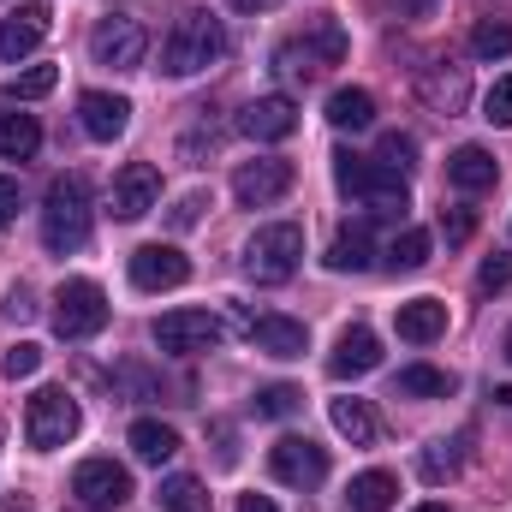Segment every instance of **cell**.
Wrapping results in <instances>:
<instances>
[{
    "label": "cell",
    "instance_id": "cell-1",
    "mask_svg": "<svg viewBox=\"0 0 512 512\" xmlns=\"http://www.w3.org/2000/svg\"><path fill=\"white\" fill-rule=\"evenodd\" d=\"M221 54H227L221 18L185 12V18H173V30H167V42H161V72H167V78H197V72H209Z\"/></svg>",
    "mask_w": 512,
    "mask_h": 512
},
{
    "label": "cell",
    "instance_id": "cell-2",
    "mask_svg": "<svg viewBox=\"0 0 512 512\" xmlns=\"http://www.w3.org/2000/svg\"><path fill=\"white\" fill-rule=\"evenodd\" d=\"M42 245L54 256H72L90 245V185L78 173H60L42 203Z\"/></svg>",
    "mask_w": 512,
    "mask_h": 512
},
{
    "label": "cell",
    "instance_id": "cell-3",
    "mask_svg": "<svg viewBox=\"0 0 512 512\" xmlns=\"http://www.w3.org/2000/svg\"><path fill=\"white\" fill-rule=\"evenodd\" d=\"M334 179L346 197H358L370 215H405L411 209V191H405V173H393L387 161H364V155H334Z\"/></svg>",
    "mask_w": 512,
    "mask_h": 512
},
{
    "label": "cell",
    "instance_id": "cell-4",
    "mask_svg": "<svg viewBox=\"0 0 512 512\" xmlns=\"http://www.w3.org/2000/svg\"><path fill=\"white\" fill-rule=\"evenodd\" d=\"M298 262H304V227H292V221L256 227V239L245 245V274L262 280V286L292 280V274H298Z\"/></svg>",
    "mask_w": 512,
    "mask_h": 512
},
{
    "label": "cell",
    "instance_id": "cell-5",
    "mask_svg": "<svg viewBox=\"0 0 512 512\" xmlns=\"http://www.w3.org/2000/svg\"><path fill=\"white\" fill-rule=\"evenodd\" d=\"M346 30L334 24V18H322V24H310V36H292V42H280V54H274V66L286 72V78H322L328 66H340L346 60Z\"/></svg>",
    "mask_w": 512,
    "mask_h": 512
},
{
    "label": "cell",
    "instance_id": "cell-6",
    "mask_svg": "<svg viewBox=\"0 0 512 512\" xmlns=\"http://www.w3.org/2000/svg\"><path fill=\"white\" fill-rule=\"evenodd\" d=\"M78 399L66 393V387H42V393H30V405H24V441L36 447V453H54V447H66L72 435H78Z\"/></svg>",
    "mask_w": 512,
    "mask_h": 512
},
{
    "label": "cell",
    "instance_id": "cell-7",
    "mask_svg": "<svg viewBox=\"0 0 512 512\" xmlns=\"http://www.w3.org/2000/svg\"><path fill=\"white\" fill-rule=\"evenodd\" d=\"M108 328V292L96 280H60L54 292V334L60 340H90Z\"/></svg>",
    "mask_w": 512,
    "mask_h": 512
},
{
    "label": "cell",
    "instance_id": "cell-8",
    "mask_svg": "<svg viewBox=\"0 0 512 512\" xmlns=\"http://www.w3.org/2000/svg\"><path fill=\"white\" fill-rule=\"evenodd\" d=\"M90 54H96V66L137 72L143 54H149V30H143L137 18H126V12H108V18L96 24V36H90Z\"/></svg>",
    "mask_w": 512,
    "mask_h": 512
},
{
    "label": "cell",
    "instance_id": "cell-9",
    "mask_svg": "<svg viewBox=\"0 0 512 512\" xmlns=\"http://www.w3.org/2000/svg\"><path fill=\"white\" fill-rule=\"evenodd\" d=\"M268 471H274L286 489H316V483H328V453H322L310 435H280V441L268 447Z\"/></svg>",
    "mask_w": 512,
    "mask_h": 512
},
{
    "label": "cell",
    "instance_id": "cell-10",
    "mask_svg": "<svg viewBox=\"0 0 512 512\" xmlns=\"http://www.w3.org/2000/svg\"><path fill=\"white\" fill-rule=\"evenodd\" d=\"M72 495H78V507H90V512H114L131 501V471L114 465V459H84L72 471Z\"/></svg>",
    "mask_w": 512,
    "mask_h": 512
},
{
    "label": "cell",
    "instance_id": "cell-11",
    "mask_svg": "<svg viewBox=\"0 0 512 512\" xmlns=\"http://www.w3.org/2000/svg\"><path fill=\"white\" fill-rule=\"evenodd\" d=\"M155 346L173 352V358L209 352V346H221V316H209V310H167L155 322Z\"/></svg>",
    "mask_w": 512,
    "mask_h": 512
},
{
    "label": "cell",
    "instance_id": "cell-12",
    "mask_svg": "<svg viewBox=\"0 0 512 512\" xmlns=\"http://www.w3.org/2000/svg\"><path fill=\"white\" fill-rule=\"evenodd\" d=\"M191 280V262L179 245H137L131 251V286L137 292H173Z\"/></svg>",
    "mask_w": 512,
    "mask_h": 512
},
{
    "label": "cell",
    "instance_id": "cell-13",
    "mask_svg": "<svg viewBox=\"0 0 512 512\" xmlns=\"http://www.w3.org/2000/svg\"><path fill=\"white\" fill-rule=\"evenodd\" d=\"M48 24H54L48 0H24L12 18H0V66H18L24 54H36L42 36H48Z\"/></svg>",
    "mask_w": 512,
    "mask_h": 512
},
{
    "label": "cell",
    "instance_id": "cell-14",
    "mask_svg": "<svg viewBox=\"0 0 512 512\" xmlns=\"http://www.w3.org/2000/svg\"><path fill=\"white\" fill-rule=\"evenodd\" d=\"M286 191H292V161H280V155L245 161V167L233 173V197H239L245 209H268V203H280Z\"/></svg>",
    "mask_w": 512,
    "mask_h": 512
},
{
    "label": "cell",
    "instance_id": "cell-15",
    "mask_svg": "<svg viewBox=\"0 0 512 512\" xmlns=\"http://www.w3.org/2000/svg\"><path fill=\"white\" fill-rule=\"evenodd\" d=\"M417 96L429 114H459L471 102V78L453 60H429V66H417Z\"/></svg>",
    "mask_w": 512,
    "mask_h": 512
},
{
    "label": "cell",
    "instance_id": "cell-16",
    "mask_svg": "<svg viewBox=\"0 0 512 512\" xmlns=\"http://www.w3.org/2000/svg\"><path fill=\"white\" fill-rule=\"evenodd\" d=\"M161 197V173L149 161H126L114 173V221H143Z\"/></svg>",
    "mask_w": 512,
    "mask_h": 512
},
{
    "label": "cell",
    "instance_id": "cell-17",
    "mask_svg": "<svg viewBox=\"0 0 512 512\" xmlns=\"http://www.w3.org/2000/svg\"><path fill=\"white\" fill-rule=\"evenodd\" d=\"M370 370H382V340H376L370 328H346V334L334 340V352H328V376H334V382H358V376H370Z\"/></svg>",
    "mask_w": 512,
    "mask_h": 512
},
{
    "label": "cell",
    "instance_id": "cell-18",
    "mask_svg": "<svg viewBox=\"0 0 512 512\" xmlns=\"http://www.w3.org/2000/svg\"><path fill=\"white\" fill-rule=\"evenodd\" d=\"M239 131L256 137V143H280V137L298 131V102L292 96H256L251 108L239 114Z\"/></svg>",
    "mask_w": 512,
    "mask_h": 512
},
{
    "label": "cell",
    "instance_id": "cell-19",
    "mask_svg": "<svg viewBox=\"0 0 512 512\" xmlns=\"http://www.w3.org/2000/svg\"><path fill=\"white\" fill-rule=\"evenodd\" d=\"M245 334H251L256 352H268V358H280V364H292V358L310 352V334H304V322H292V316H256Z\"/></svg>",
    "mask_w": 512,
    "mask_h": 512
},
{
    "label": "cell",
    "instance_id": "cell-20",
    "mask_svg": "<svg viewBox=\"0 0 512 512\" xmlns=\"http://www.w3.org/2000/svg\"><path fill=\"white\" fill-rule=\"evenodd\" d=\"M78 120H84V131H90L96 143H114V137L131 126V102L126 96H108V90H84V96H78Z\"/></svg>",
    "mask_w": 512,
    "mask_h": 512
},
{
    "label": "cell",
    "instance_id": "cell-21",
    "mask_svg": "<svg viewBox=\"0 0 512 512\" xmlns=\"http://www.w3.org/2000/svg\"><path fill=\"white\" fill-rule=\"evenodd\" d=\"M495 179H501V161L483 149V143H459L453 155H447V185H459V191H495Z\"/></svg>",
    "mask_w": 512,
    "mask_h": 512
},
{
    "label": "cell",
    "instance_id": "cell-22",
    "mask_svg": "<svg viewBox=\"0 0 512 512\" xmlns=\"http://www.w3.org/2000/svg\"><path fill=\"white\" fill-rule=\"evenodd\" d=\"M393 328H399V340L429 346V340L447 334V304H441V298H411V304L393 310Z\"/></svg>",
    "mask_w": 512,
    "mask_h": 512
},
{
    "label": "cell",
    "instance_id": "cell-23",
    "mask_svg": "<svg viewBox=\"0 0 512 512\" xmlns=\"http://www.w3.org/2000/svg\"><path fill=\"white\" fill-rule=\"evenodd\" d=\"M370 251H376L370 221H346V227L334 233V245H328V268H334V274H364V268H370Z\"/></svg>",
    "mask_w": 512,
    "mask_h": 512
},
{
    "label": "cell",
    "instance_id": "cell-24",
    "mask_svg": "<svg viewBox=\"0 0 512 512\" xmlns=\"http://www.w3.org/2000/svg\"><path fill=\"white\" fill-rule=\"evenodd\" d=\"M126 441H131V453H137L143 465H167V459L179 453V429H173V423H161V417H137Z\"/></svg>",
    "mask_w": 512,
    "mask_h": 512
},
{
    "label": "cell",
    "instance_id": "cell-25",
    "mask_svg": "<svg viewBox=\"0 0 512 512\" xmlns=\"http://www.w3.org/2000/svg\"><path fill=\"white\" fill-rule=\"evenodd\" d=\"M328 126H340V131L376 126V96H370V90H358V84L334 90V96H328Z\"/></svg>",
    "mask_w": 512,
    "mask_h": 512
},
{
    "label": "cell",
    "instance_id": "cell-26",
    "mask_svg": "<svg viewBox=\"0 0 512 512\" xmlns=\"http://www.w3.org/2000/svg\"><path fill=\"white\" fill-rule=\"evenodd\" d=\"M393 501H399L393 471H364V477H352V489H346V507L352 512H393Z\"/></svg>",
    "mask_w": 512,
    "mask_h": 512
},
{
    "label": "cell",
    "instance_id": "cell-27",
    "mask_svg": "<svg viewBox=\"0 0 512 512\" xmlns=\"http://www.w3.org/2000/svg\"><path fill=\"white\" fill-rule=\"evenodd\" d=\"M465 441H471V429H465V435H453V441H429V447H423V459H417L423 483H447V477H459V471H465Z\"/></svg>",
    "mask_w": 512,
    "mask_h": 512
},
{
    "label": "cell",
    "instance_id": "cell-28",
    "mask_svg": "<svg viewBox=\"0 0 512 512\" xmlns=\"http://www.w3.org/2000/svg\"><path fill=\"white\" fill-rule=\"evenodd\" d=\"M328 417H334V429H340L352 447H370V441H376V411H370L364 399H352V393H346V399H334V405H328Z\"/></svg>",
    "mask_w": 512,
    "mask_h": 512
},
{
    "label": "cell",
    "instance_id": "cell-29",
    "mask_svg": "<svg viewBox=\"0 0 512 512\" xmlns=\"http://www.w3.org/2000/svg\"><path fill=\"white\" fill-rule=\"evenodd\" d=\"M42 149V126L30 114H0V161H30Z\"/></svg>",
    "mask_w": 512,
    "mask_h": 512
},
{
    "label": "cell",
    "instance_id": "cell-30",
    "mask_svg": "<svg viewBox=\"0 0 512 512\" xmlns=\"http://www.w3.org/2000/svg\"><path fill=\"white\" fill-rule=\"evenodd\" d=\"M155 501H161V512H215V507H209V489H203L197 477H185V471H179V477H167Z\"/></svg>",
    "mask_w": 512,
    "mask_h": 512
},
{
    "label": "cell",
    "instance_id": "cell-31",
    "mask_svg": "<svg viewBox=\"0 0 512 512\" xmlns=\"http://www.w3.org/2000/svg\"><path fill=\"white\" fill-rule=\"evenodd\" d=\"M387 268L393 274H417L423 262H429V233H417V227H405V233H393V245H387Z\"/></svg>",
    "mask_w": 512,
    "mask_h": 512
},
{
    "label": "cell",
    "instance_id": "cell-32",
    "mask_svg": "<svg viewBox=\"0 0 512 512\" xmlns=\"http://www.w3.org/2000/svg\"><path fill=\"white\" fill-rule=\"evenodd\" d=\"M399 393H411V399H447L453 393V376L435 370V364H405L399 370Z\"/></svg>",
    "mask_w": 512,
    "mask_h": 512
},
{
    "label": "cell",
    "instance_id": "cell-33",
    "mask_svg": "<svg viewBox=\"0 0 512 512\" xmlns=\"http://www.w3.org/2000/svg\"><path fill=\"white\" fill-rule=\"evenodd\" d=\"M471 54H477V60H507V54H512V24L483 18V24L471 30Z\"/></svg>",
    "mask_w": 512,
    "mask_h": 512
},
{
    "label": "cell",
    "instance_id": "cell-34",
    "mask_svg": "<svg viewBox=\"0 0 512 512\" xmlns=\"http://www.w3.org/2000/svg\"><path fill=\"white\" fill-rule=\"evenodd\" d=\"M304 405V393L298 387H286V382H274V387H262L256 393V417H292Z\"/></svg>",
    "mask_w": 512,
    "mask_h": 512
},
{
    "label": "cell",
    "instance_id": "cell-35",
    "mask_svg": "<svg viewBox=\"0 0 512 512\" xmlns=\"http://www.w3.org/2000/svg\"><path fill=\"white\" fill-rule=\"evenodd\" d=\"M203 209H215V197H209V191H185V197L167 209V227H179V233H185V227H197V221H203Z\"/></svg>",
    "mask_w": 512,
    "mask_h": 512
},
{
    "label": "cell",
    "instance_id": "cell-36",
    "mask_svg": "<svg viewBox=\"0 0 512 512\" xmlns=\"http://www.w3.org/2000/svg\"><path fill=\"white\" fill-rule=\"evenodd\" d=\"M0 370H6V382H24V376H36L42 370V346H30V340H18L6 358H0Z\"/></svg>",
    "mask_w": 512,
    "mask_h": 512
},
{
    "label": "cell",
    "instance_id": "cell-37",
    "mask_svg": "<svg viewBox=\"0 0 512 512\" xmlns=\"http://www.w3.org/2000/svg\"><path fill=\"white\" fill-rule=\"evenodd\" d=\"M54 84H60V72H54V66H30L24 78H12V96H18V102H36V96H48Z\"/></svg>",
    "mask_w": 512,
    "mask_h": 512
},
{
    "label": "cell",
    "instance_id": "cell-38",
    "mask_svg": "<svg viewBox=\"0 0 512 512\" xmlns=\"http://www.w3.org/2000/svg\"><path fill=\"white\" fill-rule=\"evenodd\" d=\"M483 120H489V126H512V72L495 78V90L483 96Z\"/></svg>",
    "mask_w": 512,
    "mask_h": 512
},
{
    "label": "cell",
    "instance_id": "cell-39",
    "mask_svg": "<svg viewBox=\"0 0 512 512\" xmlns=\"http://www.w3.org/2000/svg\"><path fill=\"white\" fill-rule=\"evenodd\" d=\"M376 161H387L393 173H405V167L417 161V143H411L405 131H387V137H382V155H376Z\"/></svg>",
    "mask_w": 512,
    "mask_h": 512
},
{
    "label": "cell",
    "instance_id": "cell-40",
    "mask_svg": "<svg viewBox=\"0 0 512 512\" xmlns=\"http://www.w3.org/2000/svg\"><path fill=\"white\" fill-rule=\"evenodd\" d=\"M477 286H483V292H501V286H512V256H489V262L477 268Z\"/></svg>",
    "mask_w": 512,
    "mask_h": 512
},
{
    "label": "cell",
    "instance_id": "cell-41",
    "mask_svg": "<svg viewBox=\"0 0 512 512\" xmlns=\"http://www.w3.org/2000/svg\"><path fill=\"white\" fill-rule=\"evenodd\" d=\"M471 227H477V221H471V209H453V215H441V233H447V245H465V239H471Z\"/></svg>",
    "mask_w": 512,
    "mask_h": 512
},
{
    "label": "cell",
    "instance_id": "cell-42",
    "mask_svg": "<svg viewBox=\"0 0 512 512\" xmlns=\"http://www.w3.org/2000/svg\"><path fill=\"white\" fill-rule=\"evenodd\" d=\"M0 310H6V316H12V322H30V316H36V298H30V292H24V286H12V292H6V304H0Z\"/></svg>",
    "mask_w": 512,
    "mask_h": 512
},
{
    "label": "cell",
    "instance_id": "cell-43",
    "mask_svg": "<svg viewBox=\"0 0 512 512\" xmlns=\"http://www.w3.org/2000/svg\"><path fill=\"white\" fill-rule=\"evenodd\" d=\"M18 203H24V191H18V179L6 173V179H0V227H6L12 215H18Z\"/></svg>",
    "mask_w": 512,
    "mask_h": 512
},
{
    "label": "cell",
    "instance_id": "cell-44",
    "mask_svg": "<svg viewBox=\"0 0 512 512\" xmlns=\"http://www.w3.org/2000/svg\"><path fill=\"white\" fill-rule=\"evenodd\" d=\"M239 512H280V507H274L268 495H245V501H239Z\"/></svg>",
    "mask_w": 512,
    "mask_h": 512
},
{
    "label": "cell",
    "instance_id": "cell-45",
    "mask_svg": "<svg viewBox=\"0 0 512 512\" xmlns=\"http://www.w3.org/2000/svg\"><path fill=\"white\" fill-rule=\"evenodd\" d=\"M227 6H233V12H268L274 0H227Z\"/></svg>",
    "mask_w": 512,
    "mask_h": 512
},
{
    "label": "cell",
    "instance_id": "cell-46",
    "mask_svg": "<svg viewBox=\"0 0 512 512\" xmlns=\"http://www.w3.org/2000/svg\"><path fill=\"white\" fill-rule=\"evenodd\" d=\"M411 512H453V507H441V501H423V507H411Z\"/></svg>",
    "mask_w": 512,
    "mask_h": 512
},
{
    "label": "cell",
    "instance_id": "cell-47",
    "mask_svg": "<svg viewBox=\"0 0 512 512\" xmlns=\"http://www.w3.org/2000/svg\"><path fill=\"white\" fill-rule=\"evenodd\" d=\"M6 512H30V501H6Z\"/></svg>",
    "mask_w": 512,
    "mask_h": 512
},
{
    "label": "cell",
    "instance_id": "cell-48",
    "mask_svg": "<svg viewBox=\"0 0 512 512\" xmlns=\"http://www.w3.org/2000/svg\"><path fill=\"white\" fill-rule=\"evenodd\" d=\"M501 352H507V364H512V328H507V340H501Z\"/></svg>",
    "mask_w": 512,
    "mask_h": 512
}]
</instances>
